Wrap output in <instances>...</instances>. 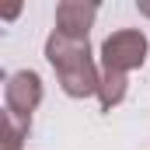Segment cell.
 I'll list each match as a JSON object with an SVG mask.
<instances>
[{
	"instance_id": "obj_2",
	"label": "cell",
	"mask_w": 150,
	"mask_h": 150,
	"mask_svg": "<svg viewBox=\"0 0 150 150\" xmlns=\"http://www.w3.org/2000/svg\"><path fill=\"white\" fill-rule=\"evenodd\" d=\"M147 49L150 42L140 28H119L101 42V70H112V74L140 70L147 63Z\"/></svg>"
},
{
	"instance_id": "obj_5",
	"label": "cell",
	"mask_w": 150,
	"mask_h": 150,
	"mask_svg": "<svg viewBox=\"0 0 150 150\" xmlns=\"http://www.w3.org/2000/svg\"><path fill=\"white\" fill-rule=\"evenodd\" d=\"M126 74H112V70H101V87H98V101L105 112H112L115 105H122L126 98Z\"/></svg>"
},
{
	"instance_id": "obj_3",
	"label": "cell",
	"mask_w": 150,
	"mask_h": 150,
	"mask_svg": "<svg viewBox=\"0 0 150 150\" xmlns=\"http://www.w3.org/2000/svg\"><path fill=\"white\" fill-rule=\"evenodd\" d=\"M42 105V77L35 70H18L4 84V112L32 122V112Z\"/></svg>"
},
{
	"instance_id": "obj_6",
	"label": "cell",
	"mask_w": 150,
	"mask_h": 150,
	"mask_svg": "<svg viewBox=\"0 0 150 150\" xmlns=\"http://www.w3.org/2000/svg\"><path fill=\"white\" fill-rule=\"evenodd\" d=\"M28 129H32V122H25V119H18V115L4 112V150H21Z\"/></svg>"
},
{
	"instance_id": "obj_7",
	"label": "cell",
	"mask_w": 150,
	"mask_h": 150,
	"mask_svg": "<svg viewBox=\"0 0 150 150\" xmlns=\"http://www.w3.org/2000/svg\"><path fill=\"white\" fill-rule=\"evenodd\" d=\"M136 7H140V14H147V18H150V0H140Z\"/></svg>"
},
{
	"instance_id": "obj_4",
	"label": "cell",
	"mask_w": 150,
	"mask_h": 150,
	"mask_svg": "<svg viewBox=\"0 0 150 150\" xmlns=\"http://www.w3.org/2000/svg\"><path fill=\"white\" fill-rule=\"evenodd\" d=\"M94 18H98V4L94 0H63L56 7V28L52 32H59L67 38H87Z\"/></svg>"
},
{
	"instance_id": "obj_1",
	"label": "cell",
	"mask_w": 150,
	"mask_h": 150,
	"mask_svg": "<svg viewBox=\"0 0 150 150\" xmlns=\"http://www.w3.org/2000/svg\"><path fill=\"white\" fill-rule=\"evenodd\" d=\"M45 59L59 77V87L67 98H91L101 87V70L91 56L87 38H67L59 32L45 38Z\"/></svg>"
}]
</instances>
